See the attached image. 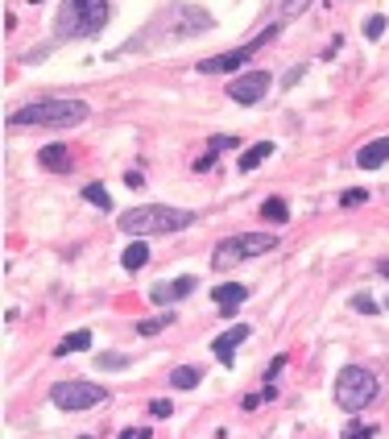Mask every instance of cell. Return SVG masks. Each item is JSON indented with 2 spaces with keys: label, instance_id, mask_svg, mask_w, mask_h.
Segmentation results:
<instances>
[{
  "label": "cell",
  "instance_id": "1",
  "mask_svg": "<svg viewBox=\"0 0 389 439\" xmlns=\"http://www.w3.org/2000/svg\"><path fill=\"white\" fill-rule=\"evenodd\" d=\"M83 100H67V95H50V100H34L25 108H17L8 116V129H29V125H42V129H75L87 121Z\"/></svg>",
  "mask_w": 389,
  "mask_h": 439
},
{
  "label": "cell",
  "instance_id": "2",
  "mask_svg": "<svg viewBox=\"0 0 389 439\" xmlns=\"http://www.w3.org/2000/svg\"><path fill=\"white\" fill-rule=\"evenodd\" d=\"M195 224V212L186 208H166V203H145V208H129L121 216V232L129 236H170V232H182Z\"/></svg>",
  "mask_w": 389,
  "mask_h": 439
},
{
  "label": "cell",
  "instance_id": "3",
  "mask_svg": "<svg viewBox=\"0 0 389 439\" xmlns=\"http://www.w3.org/2000/svg\"><path fill=\"white\" fill-rule=\"evenodd\" d=\"M112 17V4L108 0H62L58 8V21H54V34L62 42L71 38H95Z\"/></svg>",
  "mask_w": 389,
  "mask_h": 439
},
{
  "label": "cell",
  "instance_id": "4",
  "mask_svg": "<svg viewBox=\"0 0 389 439\" xmlns=\"http://www.w3.org/2000/svg\"><path fill=\"white\" fill-rule=\"evenodd\" d=\"M278 249V232H240V236H224L216 249H212V269H232V265L261 257Z\"/></svg>",
  "mask_w": 389,
  "mask_h": 439
},
{
  "label": "cell",
  "instance_id": "5",
  "mask_svg": "<svg viewBox=\"0 0 389 439\" xmlns=\"http://www.w3.org/2000/svg\"><path fill=\"white\" fill-rule=\"evenodd\" d=\"M373 398H377V377L364 365H348L344 373L336 377V402L344 406L348 414H360Z\"/></svg>",
  "mask_w": 389,
  "mask_h": 439
},
{
  "label": "cell",
  "instance_id": "6",
  "mask_svg": "<svg viewBox=\"0 0 389 439\" xmlns=\"http://www.w3.org/2000/svg\"><path fill=\"white\" fill-rule=\"evenodd\" d=\"M282 25H286V21H273V25H265L257 38H249L245 46H232V50H224V54L203 58V62H199V71H203V75H224V71H236V67H245V62L257 54L261 46H269L278 34H282Z\"/></svg>",
  "mask_w": 389,
  "mask_h": 439
},
{
  "label": "cell",
  "instance_id": "7",
  "mask_svg": "<svg viewBox=\"0 0 389 439\" xmlns=\"http://www.w3.org/2000/svg\"><path fill=\"white\" fill-rule=\"evenodd\" d=\"M108 398L104 386H95V381H58L54 390H50V402L58 406V410H91V406H100Z\"/></svg>",
  "mask_w": 389,
  "mask_h": 439
},
{
  "label": "cell",
  "instance_id": "8",
  "mask_svg": "<svg viewBox=\"0 0 389 439\" xmlns=\"http://www.w3.org/2000/svg\"><path fill=\"white\" fill-rule=\"evenodd\" d=\"M269 83H273V75H269V71H245L240 79H232V83H228V100H236V104L253 108V104L265 100Z\"/></svg>",
  "mask_w": 389,
  "mask_h": 439
},
{
  "label": "cell",
  "instance_id": "9",
  "mask_svg": "<svg viewBox=\"0 0 389 439\" xmlns=\"http://www.w3.org/2000/svg\"><path fill=\"white\" fill-rule=\"evenodd\" d=\"M212 29V13L195 8V4H182L178 17H174V34L178 38H195V34H207Z\"/></svg>",
  "mask_w": 389,
  "mask_h": 439
},
{
  "label": "cell",
  "instance_id": "10",
  "mask_svg": "<svg viewBox=\"0 0 389 439\" xmlns=\"http://www.w3.org/2000/svg\"><path fill=\"white\" fill-rule=\"evenodd\" d=\"M249 336H253V327H249V323H232V327H228L224 336H216V344H212V352H216V360H219V365H232V356H236V349H240V344H245Z\"/></svg>",
  "mask_w": 389,
  "mask_h": 439
},
{
  "label": "cell",
  "instance_id": "11",
  "mask_svg": "<svg viewBox=\"0 0 389 439\" xmlns=\"http://www.w3.org/2000/svg\"><path fill=\"white\" fill-rule=\"evenodd\" d=\"M195 290V278H170V282H158L153 290H149V299L158 303V307H170L178 299H186Z\"/></svg>",
  "mask_w": 389,
  "mask_h": 439
},
{
  "label": "cell",
  "instance_id": "12",
  "mask_svg": "<svg viewBox=\"0 0 389 439\" xmlns=\"http://www.w3.org/2000/svg\"><path fill=\"white\" fill-rule=\"evenodd\" d=\"M385 162H389V137L369 141V145L356 154V166H360V170H377V166H385Z\"/></svg>",
  "mask_w": 389,
  "mask_h": 439
},
{
  "label": "cell",
  "instance_id": "13",
  "mask_svg": "<svg viewBox=\"0 0 389 439\" xmlns=\"http://www.w3.org/2000/svg\"><path fill=\"white\" fill-rule=\"evenodd\" d=\"M212 299H216V307L224 311V315H232V311L249 299V290H245L240 282H228V286H216V290H212Z\"/></svg>",
  "mask_w": 389,
  "mask_h": 439
},
{
  "label": "cell",
  "instance_id": "14",
  "mask_svg": "<svg viewBox=\"0 0 389 439\" xmlns=\"http://www.w3.org/2000/svg\"><path fill=\"white\" fill-rule=\"evenodd\" d=\"M38 162H42L46 170L62 175V170H71V149H67V145H46L42 154H38Z\"/></svg>",
  "mask_w": 389,
  "mask_h": 439
},
{
  "label": "cell",
  "instance_id": "15",
  "mask_svg": "<svg viewBox=\"0 0 389 439\" xmlns=\"http://www.w3.org/2000/svg\"><path fill=\"white\" fill-rule=\"evenodd\" d=\"M121 265H125L129 273H137V269H145V265H149V245H145V241L137 236V241H132L129 249L121 253Z\"/></svg>",
  "mask_w": 389,
  "mask_h": 439
},
{
  "label": "cell",
  "instance_id": "16",
  "mask_svg": "<svg viewBox=\"0 0 389 439\" xmlns=\"http://www.w3.org/2000/svg\"><path fill=\"white\" fill-rule=\"evenodd\" d=\"M265 158H273V141H257L253 149H245L236 166H240V170L249 175V170H257V166H261V162H265Z\"/></svg>",
  "mask_w": 389,
  "mask_h": 439
},
{
  "label": "cell",
  "instance_id": "17",
  "mask_svg": "<svg viewBox=\"0 0 389 439\" xmlns=\"http://www.w3.org/2000/svg\"><path fill=\"white\" fill-rule=\"evenodd\" d=\"M91 349V332H71L54 344V356H71V352H87Z\"/></svg>",
  "mask_w": 389,
  "mask_h": 439
},
{
  "label": "cell",
  "instance_id": "18",
  "mask_svg": "<svg viewBox=\"0 0 389 439\" xmlns=\"http://www.w3.org/2000/svg\"><path fill=\"white\" fill-rule=\"evenodd\" d=\"M199 377H203V373H199L195 365H178V369L170 373V386H174V390H195Z\"/></svg>",
  "mask_w": 389,
  "mask_h": 439
},
{
  "label": "cell",
  "instance_id": "19",
  "mask_svg": "<svg viewBox=\"0 0 389 439\" xmlns=\"http://www.w3.org/2000/svg\"><path fill=\"white\" fill-rule=\"evenodd\" d=\"M306 4L310 0H273V17L278 21H294L299 13H306Z\"/></svg>",
  "mask_w": 389,
  "mask_h": 439
},
{
  "label": "cell",
  "instance_id": "20",
  "mask_svg": "<svg viewBox=\"0 0 389 439\" xmlns=\"http://www.w3.org/2000/svg\"><path fill=\"white\" fill-rule=\"evenodd\" d=\"M170 323H174V311H162V315H153V319H141L137 332H141V336H158V332H166Z\"/></svg>",
  "mask_w": 389,
  "mask_h": 439
},
{
  "label": "cell",
  "instance_id": "21",
  "mask_svg": "<svg viewBox=\"0 0 389 439\" xmlns=\"http://www.w3.org/2000/svg\"><path fill=\"white\" fill-rule=\"evenodd\" d=\"M261 216L273 219V224H286L290 219V208H286V199H265L261 203Z\"/></svg>",
  "mask_w": 389,
  "mask_h": 439
},
{
  "label": "cell",
  "instance_id": "22",
  "mask_svg": "<svg viewBox=\"0 0 389 439\" xmlns=\"http://www.w3.org/2000/svg\"><path fill=\"white\" fill-rule=\"evenodd\" d=\"M83 199H91L100 212H108V208H112V199H108V191H104L100 182H87V187H83Z\"/></svg>",
  "mask_w": 389,
  "mask_h": 439
},
{
  "label": "cell",
  "instance_id": "23",
  "mask_svg": "<svg viewBox=\"0 0 389 439\" xmlns=\"http://www.w3.org/2000/svg\"><path fill=\"white\" fill-rule=\"evenodd\" d=\"M385 17H381V13H373V17H369V21H364V34H369V38H373V42H377V38H385Z\"/></svg>",
  "mask_w": 389,
  "mask_h": 439
},
{
  "label": "cell",
  "instance_id": "24",
  "mask_svg": "<svg viewBox=\"0 0 389 439\" xmlns=\"http://www.w3.org/2000/svg\"><path fill=\"white\" fill-rule=\"evenodd\" d=\"M360 203H369V191H360V187H352L340 195V208H360Z\"/></svg>",
  "mask_w": 389,
  "mask_h": 439
},
{
  "label": "cell",
  "instance_id": "25",
  "mask_svg": "<svg viewBox=\"0 0 389 439\" xmlns=\"http://www.w3.org/2000/svg\"><path fill=\"white\" fill-rule=\"evenodd\" d=\"M95 365L112 373V369H125V356H121V352H104V356H95Z\"/></svg>",
  "mask_w": 389,
  "mask_h": 439
},
{
  "label": "cell",
  "instance_id": "26",
  "mask_svg": "<svg viewBox=\"0 0 389 439\" xmlns=\"http://www.w3.org/2000/svg\"><path fill=\"white\" fill-rule=\"evenodd\" d=\"M344 439H373V427H364V423H348Z\"/></svg>",
  "mask_w": 389,
  "mask_h": 439
},
{
  "label": "cell",
  "instance_id": "27",
  "mask_svg": "<svg viewBox=\"0 0 389 439\" xmlns=\"http://www.w3.org/2000/svg\"><path fill=\"white\" fill-rule=\"evenodd\" d=\"M149 410H153V419H170V414H174V402H170V398H158Z\"/></svg>",
  "mask_w": 389,
  "mask_h": 439
},
{
  "label": "cell",
  "instance_id": "28",
  "mask_svg": "<svg viewBox=\"0 0 389 439\" xmlns=\"http://www.w3.org/2000/svg\"><path fill=\"white\" fill-rule=\"evenodd\" d=\"M352 307L364 311V315H373V311H377V303H373V299H364V295H356V299H352Z\"/></svg>",
  "mask_w": 389,
  "mask_h": 439
},
{
  "label": "cell",
  "instance_id": "29",
  "mask_svg": "<svg viewBox=\"0 0 389 439\" xmlns=\"http://www.w3.org/2000/svg\"><path fill=\"white\" fill-rule=\"evenodd\" d=\"M236 145V137H212V154H219V149H232Z\"/></svg>",
  "mask_w": 389,
  "mask_h": 439
},
{
  "label": "cell",
  "instance_id": "30",
  "mask_svg": "<svg viewBox=\"0 0 389 439\" xmlns=\"http://www.w3.org/2000/svg\"><path fill=\"white\" fill-rule=\"evenodd\" d=\"M282 365H286V356H278V360H269V369H265V381H273V377L282 373Z\"/></svg>",
  "mask_w": 389,
  "mask_h": 439
},
{
  "label": "cell",
  "instance_id": "31",
  "mask_svg": "<svg viewBox=\"0 0 389 439\" xmlns=\"http://www.w3.org/2000/svg\"><path fill=\"white\" fill-rule=\"evenodd\" d=\"M212 166H216V154H207V158H199V162H195V170H199V175H207Z\"/></svg>",
  "mask_w": 389,
  "mask_h": 439
},
{
  "label": "cell",
  "instance_id": "32",
  "mask_svg": "<svg viewBox=\"0 0 389 439\" xmlns=\"http://www.w3.org/2000/svg\"><path fill=\"white\" fill-rule=\"evenodd\" d=\"M121 439H149L145 427H129V431H121Z\"/></svg>",
  "mask_w": 389,
  "mask_h": 439
},
{
  "label": "cell",
  "instance_id": "33",
  "mask_svg": "<svg viewBox=\"0 0 389 439\" xmlns=\"http://www.w3.org/2000/svg\"><path fill=\"white\" fill-rule=\"evenodd\" d=\"M257 402H261L257 394H245V398H240V410H257Z\"/></svg>",
  "mask_w": 389,
  "mask_h": 439
},
{
  "label": "cell",
  "instance_id": "34",
  "mask_svg": "<svg viewBox=\"0 0 389 439\" xmlns=\"http://www.w3.org/2000/svg\"><path fill=\"white\" fill-rule=\"evenodd\" d=\"M125 182H129V187H132V191H137V187H141V182H145V178H141V175H137V170H129V175H125Z\"/></svg>",
  "mask_w": 389,
  "mask_h": 439
},
{
  "label": "cell",
  "instance_id": "35",
  "mask_svg": "<svg viewBox=\"0 0 389 439\" xmlns=\"http://www.w3.org/2000/svg\"><path fill=\"white\" fill-rule=\"evenodd\" d=\"M377 273H385V278H389V262H381V265H377Z\"/></svg>",
  "mask_w": 389,
  "mask_h": 439
},
{
  "label": "cell",
  "instance_id": "36",
  "mask_svg": "<svg viewBox=\"0 0 389 439\" xmlns=\"http://www.w3.org/2000/svg\"><path fill=\"white\" fill-rule=\"evenodd\" d=\"M29 4H42V0H29Z\"/></svg>",
  "mask_w": 389,
  "mask_h": 439
},
{
  "label": "cell",
  "instance_id": "37",
  "mask_svg": "<svg viewBox=\"0 0 389 439\" xmlns=\"http://www.w3.org/2000/svg\"><path fill=\"white\" fill-rule=\"evenodd\" d=\"M83 439H87V435H83Z\"/></svg>",
  "mask_w": 389,
  "mask_h": 439
}]
</instances>
